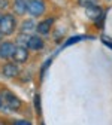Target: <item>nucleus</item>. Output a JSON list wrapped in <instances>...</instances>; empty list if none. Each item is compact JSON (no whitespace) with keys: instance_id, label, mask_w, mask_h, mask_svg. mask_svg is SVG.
I'll use <instances>...</instances> for the list:
<instances>
[{"instance_id":"obj_16","label":"nucleus","mask_w":112,"mask_h":125,"mask_svg":"<svg viewBox=\"0 0 112 125\" xmlns=\"http://www.w3.org/2000/svg\"><path fill=\"white\" fill-rule=\"evenodd\" d=\"M0 8H2V9L8 8V0H0Z\"/></svg>"},{"instance_id":"obj_3","label":"nucleus","mask_w":112,"mask_h":125,"mask_svg":"<svg viewBox=\"0 0 112 125\" xmlns=\"http://www.w3.org/2000/svg\"><path fill=\"white\" fill-rule=\"evenodd\" d=\"M45 9H46L45 0H30L27 3V12L31 17H40V15H43Z\"/></svg>"},{"instance_id":"obj_6","label":"nucleus","mask_w":112,"mask_h":125,"mask_svg":"<svg viewBox=\"0 0 112 125\" xmlns=\"http://www.w3.org/2000/svg\"><path fill=\"white\" fill-rule=\"evenodd\" d=\"M2 73L6 77H15L20 74V67H18V62H6V64L2 67Z\"/></svg>"},{"instance_id":"obj_14","label":"nucleus","mask_w":112,"mask_h":125,"mask_svg":"<svg viewBox=\"0 0 112 125\" xmlns=\"http://www.w3.org/2000/svg\"><path fill=\"white\" fill-rule=\"evenodd\" d=\"M39 100H40V97H39V95H36V97H35V104H36V109H37V112L40 113V104H39L40 101H39Z\"/></svg>"},{"instance_id":"obj_9","label":"nucleus","mask_w":112,"mask_h":125,"mask_svg":"<svg viewBox=\"0 0 112 125\" xmlns=\"http://www.w3.org/2000/svg\"><path fill=\"white\" fill-rule=\"evenodd\" d=\"M51 25H52V20H43L37 24V33L39 34H48L51 30Z\"/></svg>"},{"instance_id":"obj_17","label":"nucleus","mask_w":112,"mask_h":125,"mask_svg":"<svg viewBox=\"0 0 112 125\" xmlns=\"http://www.w3.org/2000/svg\"><path fill=\"white\" fill-rule=\"evenodd\" d=\"M3 36H5V34L2 33V31H0V42H2V39H3Z\"/></svg>"},{"instance_id":"obj_13","label":"nucleus","mask_w":112,"mask_h":125,"mask_svg":"<svg viewBox=\"0 0 112 125\" xmlns=\"http://www.w3.org/2000/svg\"><path fill=\"white\" fill-rule=\"evenodd\" d=\"M82 39V36H76V37H72V39H69V42H66V46H69V45H72V43H76V42H79Z\"/></svg>"},{"instance_id":"obj_18","label":"nucleus","mask_w":112,"mask_h":125,"mask_svg":"<svg viewBox=\"0 0 112 125\" xmlns=\"http://www.w3.org/2000/svg\"><path fill=\"white\" fill-rule=\"evenodd\" d=\"M21 2H25V3H28V2H30V0H21Z\"/></svg>"},{"instance_id":"obj_4","label":"nucleus","mask_w":112,"mask_h":125,"mask_svg":"<svg viewBox=\"0 0 112 125\" xmlns=\"http://www.w3.org/2000/svg\"><path fill=\"white\" fill-rule=\"evenodd\" d=\"M12 60L15 61V62H25L27 60H28V51H27V48L25 46H23V45H18L17 48H15V52H13V55H12Z\"/></svg>"},{"instance_id":"obj_12","label":"nucleus","mask_w":112,"mask_h":125,"mask_svg":"<svg viewBox=\"0 0 112 125\" xmlns=\"http://www.w3.org/2000/svg\"><path fill=\"white\" fill-rule=\"evenodd\" d=\"M78 5L82 8H91V6H99V0H78Z\"/></svg>"},{"instance_id":"obj_11","label":"nucleus","mask_w":112,"mask_h":125,"mask_svg":"<svg viewBox=\"0 0 112 125\" xmlns=\"http://www.w3.org/2000/svg\"><path fill=\"white\" fill-rule=\"evenodd\" d=\"M13 9L18 15H23L27 12V3L21 2V0H13Z\"/></svg>"},{"instance_id":"obj_15","label":"nucleus","mask_w":112,"mask_h":125,"mask_svg":"<svg viewBox=\"0 0 112 125\" xmlns=\"http://www.w3.org/2000/svg\"><path fill=\"white\" fill-rule=\"evenodd\" d=\"M13 125H31L28 121H17V122H13Z\"/></svg>"},{"instance_id":"obj_2","label":"nucleus","mask_w":112,"mask_h":125,"mask_svg":"<svg viewBox=\"0 0 112 125\" xmlns=\"http://www.w3.org/2000/svg\"><path fill=\"white\" fill-rule=\"evenodd\" d=\"M15 28H17V21H15V17L11 13H5L2 15V20H0V31L5 36H11Z\"/></svg>"},{"instance_id":"obj_7","label":"nucleus","mask_w":112,"mask_h":125,"mask_svg":"<svg viewBox=\"0 0 112 125\" xmlns=\"http://www.w3.org/2000/svg\"><path fill=\"white\" fill-rule=\"evenodd\" d=\"M27 48L28 49H33V51H37V49H42L43 48V40L40 36L37 34H31L30 36V40L27 43Z\"/></svg>"},{"instance_id":"obj_20","label":"nucleus","mask_w":112,"mask_h":125,"mask_svg":"<svg viewBox=\"0 0 112 125\" xmlns=\"http://www.w3.org/2000/svg\"><path fill=\"white\" fill-rule=\"evenodd\" d=\"M42 125H43V124H42Z\"/></svg>"},{"instance_id":"obj_1","label":"nucleus","mask_w":112,"mask_h":125,"mask_svg":"<svg viewBox=\"0 0 112 125\" xmlns=\"http://www.w3.org/2000/svg\"><path fill=\"white\" fill-rule=\"evenodd\" d=\"M0 98H2V104L5 109H9V110H18L21 107V101L18 100L17 95H13L11 91L3 89L0 92Z\"/></svg>"},{"instance_id":"obj_10","label":"nucleus","mask_w":112,"mask_h":125,"mask_svg":"<svg viewBox=\"0 0 112 125\" xmlns=\"http://www.w3.org/2000/svg\"><path fill=\"white\" fill-rule=\"evenodd\" d=\"M37 28V25L35 24V21H31V20H27L21 24V33H25V34H30V33H33V31Z\"/></svg>"},{"instance_id":"obj_5","label":"nucleus","mask_w":112,"mask_h":125,"mask_svg":"<svg viewBox=\"0 0 112 125\" xmlns=\"http://www.w3.org/2000/svg\"><path fill=\"white\" fill-rule=\"evenodd\" d=\"M15 48H17V45H13L12 42H3L0 45V58H3V60L12 58Z\"/></svg>"},{"instance_id":"obj_8","label":"nucleus","mask_w":112,"mask_h":125,"mask_svg":"<svg viewBox=\"0 0 112 125\" xmlns=\"http://www.w3.org/2000/svg\"><path fill=\"white\" fill-rule=\"evenodd\" d=\"M85 12H87V15H88V18H90V20H93V21H96V22H97V20H99V18H102V17H103V12H102V9H100L99 6L85 8Z\"/></svg>"},{"instance_id":"obj_19","label":"nucleus","mask_w":112,"mask_h":125,"mask_svg":"<svg viewBox=\"0 0 112 125\" xmlns=\"http://www.w3.org/2000/svg\"><path fill=\"white\" fill-rule=\"evenodd\" d=\"M0 20H2V13H0Z\"/></svg>"}]
</instances>
